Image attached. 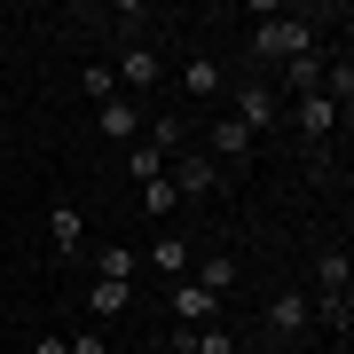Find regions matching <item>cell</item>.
I'll list each match as a JSON object with an SVG mask.
<instances>
[{"mask_svg": "<svg viewBox=\"0 0 354 354\" xmlns=\"http://www.w3.org/2000/svg\"><path fill=\"white\" fill-rule=\"evenodd\" d=\"M307 48H315V24L307 16H268V24H252V55L260 64H291Z\"/></svg>", "mask_w": 354, "mask_h": 354, "instance_id": "2", "label": "cell"}, {"mask_svg": "<svg viewBox=\"0 0 354 354\" xmlns=\"http://www.w3.org/2000/svg\"><path fill=\"white\" fill-rule=\"evenodd\" d=\"M323 71H330V64L307 48V55H291V64H283V87H291V95H323Z\"/></svg>", "mask_w": 354, "mask_h": 354, "instance_id": "13", "label": "cell"}, {"mask_svg": "<svg viewBox=\"0 0 354 354\" xmlns=\"http://www.w3.org/2000/svg\"><path fill=\"white\" fill-rule=\"evenodd\" d=\"M127 299H134V283H102V276L87 283V307H95L102 323H111V315H127Z\"/></svg>", "mask_w": 354, "mask_h": 354, "instance_id": "16", "label": "cell"}, {"mask_svg": "<svg viewBox=\"0 0 354 354\" xmlns=\"http://www.w3.org/2000/svg\"><path fill=\"white\" fill-rule=\"evenodd\" d=\"M111 79H118V95H127V87H158V79H165V64H158V48H150V39H134V48L111 64Z\"/></svg>", "mask_w": 354, "mask_h": 354, "instance_id": "6", "label": "cell"}, {"mask_svg": "<svg viewBox=\"0 0 354 354\" xmlns=\"http://www.w3.org/2000/svg\"><path fill=\"white\" fill-rule=\"evenodd\" d=\"M79 87H87V102H95V111H102V102L118 95V79H111V64H87V79H79Z\"/></svg>", "mask_w": 354, "mask_h": 354, "instance_id": "18", "label": "cell"}, {"mask_svg": "<svg viewBox=\"0 0 354 354\" xmlns=\"http://www.w3.org/2000/svg\"><path fill=\"white\" fill-rule=\"evenodd\" d=\"M205 150H213V165H236V158H252V134H244L236 118H213V134H205Z\"/></svg>", "mask_w": 354, "mask_h": 354, "instance_id": "10", "label": "cell"}, {"mask_svg": "<svg viewBox=\"0 0 354 354\" xmlns=\"http://www.w3.org/2000/svg\"><path fill=\"white\" fill-rule=\"evenodd\" d=\"M228 95H236L228 118H236L244 134H268V127H276V95H268V87H228Z\"/></svg>", "mask_w": 354, "mask_h": 354, "instance_id": "8", "label": "cell"}, {"mask_svg": "<svg viewBox=\"0 0 354 354\" xmlns=\"http://www.w3.org/2000/svg\"><path fill=\"white\" fill-rule=\"evenodd\" d=\"M165 181H174V197H205L221 181V165L205 158V150H174V165H165Z\"/></svg>", "mask_w": 354, "mask_h": 354, "instance_id": "4", "label": "cell"}, {"mask_svg": "<svg viewBox=\"0 0 354 354\" xmlns=\"http://www.w3.org/2000/svg\"><path fill=\"white\" fill-rule=\"evenodd\" d=\"M134 268H142L134 244H102V252H95V276H102V283H134Z\"/></svg>", "mask_w": 354, "mask_h": 354, "instance_id": "14", "label": "cell"}, {"mask_svg": "<svg viewBox=\"0 0 354 354\" xmlns=\"http://www.w3.org/2000/svg\"><path fill=\"white\" fill-rule=\"evenodd\" d=\"M346 276H354V268H346V244H330V252L315 260V299H307L330 330H346V291H354Z\"/></svg>", "mask_w": 354, "mask_h": 354, "instance_id": "1", "label": "cell"}, {"mask_svg": "<svg viewBox=\"0 0 354 354\" xmlns=\"http://www.w3.org/2000/svg\"><path fill=\"white\" fill-rule=\"evenodd\" d=\"M95 127L111 134V142H134V134H142V111H134L127 95H111V102H102V111H95Z\"/></svg>", "mask_w": 354, "mask_h": 354, "instance_id": "12", "label": "cell"}, {"mask_svg": "<svg viewBox=\"0 0 354 354\" xmlns=\"http://www.w3.org/2000/svg\"><path fill=\"white\" fill-rule=\"evenodd\" d=\"M142 197H150V213H174V205H181V197H174V181H165V174H158V181H142Z\"/></svg>", "mask_w": 354, "mask_h": 354, "instance_id": "19", "label": "cell"}, {"mask_svg": "<svg viewBox=\"0 0 354 354\" xmlns=\"http://www.w3.org/2000/svg\"><path fill=\"white\" fill-rule=\"evenodd\" d=\"M32 354H71V346L64 339H32Z\"/></svg>", "mask_w": 354, "mask_h": 354, "instance_id": "21", "label": "cell"}, {"mask_svg": "<svg viewBox=\"0 0 354 354\" xmlns=\"http://www.w3.org/2000/svg\"><path fill=\"white\" fill-rule=\"evenodd\" d=\"M181 95H197V102H213V95H228V79H221V64L213 55H181Z\"/></svg>", "mask_w": 354, "mask_h": 354, "instance_id": "9", "label": "cell"}, {"mask_svg": "<svg viewBox=\"0 0 354 354\" xmlns=\"http://www.w3.org/2000/svg\"><path fill=\"white\" fill-rule=\"evenodd\" d=\"M291 127H299V142H330V127H339V102L330 95H291Z\"/></svg>", "mask_w": 354, "mask_h": 354, "instance_id": "3", "label": "cell"}, {"mask_svg": "<svg viewBox=\"0 0 354 354\" xmlns=\"http://www.w3.org/2000/svg\"><path fill=\"white\" fill-rule=\"evenodd\" d=\"M307 323H315V307H307V291H276V299H268V330H276V339H299Z\"/></svg>", "mask_w": 354, "mask_h": 354, "instance_id": "7", "label": "cell"}, {"mask_svg": "<svg viewBox=\"0 0 354 354\" xmlns=\"http://www.w3.org/2000/svg\"><path fill=\"white\" fill-rule=\"evenodd\" d=\"M71 354H111V339H95V330H79V339H64Z\"/></svg>", "mask_w": 354, "mask_h": 354, "instance_id": "20", "label": "cell"}, {"mask_svg": "<svg viewBox=\"0 0 354 354\" xmlns=\"http://www.w3.org/2000/svg\"><path fill=\"white\" fill-rule=\"evenodd\" d=\"M174 323L181 330H205V323H213V291H205V283H174Z\"/></svg>", "mask_w": 354, "mask_h": 354, "instance_id": "11", "label": "cell"}, {"mask_svg": "<svg viewBox=\"0 0 354 354\" xmlns=\"http://www.w3.org/2000/svg\"><path fill=\"white\" fill-rule=\"evenodd\" d=\"M189 283H205V291H213V299H221V291H228V283H236V260H228V252H205Z\"/></svg>", "mask_w": 354, "mask_h": 354, "instance_id": "17", "label": "cell"}, {"mask_svg": "<svg viewBox=\"0 0 354 354\" xmlns=\"http://www.w3.org/2000/svg\"><path fill=\"white\" fill-rule=\"evenodd\" d=\"M48 244H55L64 260L87 252V221H79V205H71V197H55V205H48Z\"/></svg>", "mask_w": 354, "mask_h": 354, "instance_id": "5", "label": "cell"}, {"mask_svg": "<svg viewBox=\"0 0 354 354\" xmlns=\"http://www.w3.org/2000/svg\"><path fill=\"white\" fill-rule=\"evenodd\" d=\"M150 268H158V276H181V268H197L189 236H158V244H150Z\"/></svg>", "mask_w": 354, "mask_h": 354, "instance_id": "15", "label": "cell"}]
</instances>
